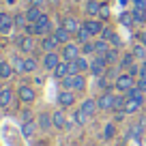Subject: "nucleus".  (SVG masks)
<instances>
[{
  "instance_id": "28",
  "label": "nucleus",
  "mask_w": 146,
  "mask_h": 146,
  "mask_svg": "<svg viewBox=\"0 0 146 146\" xmlns=\"http://www.w3.org/2000/svg\"><path fill=\"white\" fill-rule=\"evenodd\" d=\"M22 133H24V137H32V133H35V120L24 123L22 125Z\"/></svg>"
},
{
  "instance_id": "47",
  "label": "nucleus",
  "mask_w": 146,
  "mask_h": 146,
  "mask_svg": "<svg viewBox=\"0 0 146 146\" xmlns=\"http://www.w3.org/2000/svg\"><path fill=\"white\" fill-rule=\"evenodd\" d=\"M127 2H129V0H120V5H127Z\"/></svg>"
},
{
  "instance_id": "20",
  "label": "nucleus",
  "mask_w": 146,
  "mask_h": 146,
  "mask_svg": "<svg viewBox=\"0 0 146 146\" xmlns=\"http://www.w3.org/2000/svg\"><path fill=\"white\" fill-rule=\"evenodd\" d=\"M41 15H43V13H41V9H39V7H30V9L26 11V19H28L30 24H35Z\"/></svg>"
},
{
  "instance_id": "9",
  "label": "nucleus",
  "mask_w": 146,
  "mask_h": 146,
  "mask_svg": "<svg viewBox=\"0 0 146 146\" xmlns=\"http://www.w3.org/2000/svg\"><path fill=\"white\" fill-rule=\"evenodd\" d=\"M13 17L7 13H0V32L2 35H7V32H11V28H13Z\"/></svg>"
},
{
  "instance_id": "48",
  "label": "nucleus",
  "mask_w": 146,
  "mask_h": 146,
  "mask_svg": "<svg viewBox=\"0 0 146 146\" xmlns=\"http://www.w3.org/2000/svg\"><path fill=\"white\" fill-rule=\"evenodd\" d=\"M144 24H146V9H144Z\"/></svg>"
},
{
  "instance_id": "32",
  "label": "nucleus",
  "mask_w": 146,
  "mask_h": 146,
  "mask_svg": "<svg viewBox=\"0 0 146 146\" xmlns=\"http://www.w3.org/2000/svg\"><path fill=\"white\" fill-rule=\"evenodd\" d=\"M39 125H41L43 129H50V125H54V120L50 118V114H41L39 116Z\"/></svg>"
},
{
  "instance_id": "15",
  "label": "nucleus",
  "mask_w": 146,
  "mask_h": 146,
  "mask_svg": "<svg viewBox=\"0 0 146 146\" xmlns=\"http://www.w3.org/2000/svg\"><path fill=\"white\" fill-rule=\"evenodd\" d=\"M56 45H58V41H56V36H54V35L45 36V39L41 41V47L45 50V54H47V52H54V50H56Z\"/></svg>"
},
{
  "instance_id": "50",
  "label": "nucleus",
  "mask_w": 146,
  "mask_h": 146,
  "mask_svg": "<svg viewBox=\"0 0 146 146\" xmlns=\"http://www.w3.org/2000/svg\"><path fill=\"white\" fill-rule=\"evenodd\" d=\"M50 2H54V5H56V2H60V0H50Z\"/></svg>"
},
{
  "instance_id": "42",
  "label": "nucleus",
  "mask_w": 146,
  "mask_h": 146,
  "mask_svg": "<svg viewBox=\"0 0 146 146\" xmlns=\"http://www.w3.org/2000/svg\"><path fill=\"white\" fill-rule=\"evenodd\" d=\"M137 88H140V92H146V80L140 78V82H137Z\"/></svg>"
},
{
  "instance_id": "51",
  "label": "nucleus",
  "mask_w": 146,
  "mask_h": 146,
  "mask_svg": "<svg viewBox=\"0 0 146 146\" xmlns=\"http://www.w3.org/2000/svg\"><path fill=\"white\" fill-rule=\"evenodd\" d=\"M9 2H13V0H9Z\"/></svg>"
},
{
  "instance_id": "2",
  "label": "nucleus",
  "mask_w": 146,
  "mask_h": 146,
  "mask_svg": "<svg viewBox=\"0 0 146 146\" xmlns=\"http://www.w3.org/2000/svg\"><path fill=\"white\" fill-rule=\"evenodd\" d=\"M15 43H17V47L22 52H26V54H32V52H35V39H32V35L15 36Z\"/></svg>"
},
{
  "instance_id": "49",
  "label": "nucleus",
  "mask_w": 146,
  "mask_h": 146,
  "mask_svg": "<svg viewBox=\"0 0 146 146\" xmlns=\"http://www.w3.org/2000/svg\"><path fill=\"white\" fill-rule=\"evenodd\" d=\"M75 2H88V0H75Z\"/></svg>"
},
{
  "instance_id": "11",
  "label": "nucleus",
  "mask_w": 146,
  "mask_h": 146,
  "mask_svg": "<svg viewBox=\"0 0 146 146\" xmlns=\"http://www.w3.org/2000/svg\"><path fill=\"white\" fill-rule=\"evenodd\" d=\"M84 28H86L90 35H101V30H103L101 22H97V19H86V22H84Z\"/></svg>"
},
{
  "instance_id": "38",
  "label": "nucleus",
  "mask_w": 146,
  "mask_h": 146,
  "mask_svg": "<svg viewBox=\"0 0 146 146\" xmlns=\"http://www.w3.org/2000/svg\"><path fill=\"white\" fill-rule=\"evenodd\" d=\"M13 64H15V69H17V71L24 73V60H22V58H13Z\"/></svg>"
},
{
  "instance_id": "26",
  "label": "nucleus",
  "mask_w": 146,
  "mask_h": 146,
  "mask_svg": "<svg viewBox=\"0 0 146 146\" xmlns=\"http://www.w3.org/2000/svg\"><path fill=\"white\" fill-rule=\"evenodd\" d=\"M133 22H135V19H133V13H131V11H125V13H120V24H123V26L131 28Z\"/></svg>"
},
{
  "instance_id": "14",
  "label": "nucleus",
  "mask_w": 146,
  "mask_h": 146,
  "mask_svg": "<svg viewBox=\"0 0 146 146\" xmlns=\"http://www.w3.org/2000/svg\"><path fill=\"white\" fill-rule=\"evenodd\" d=\"M19 99H22L24 103H32V101H35V90H32L30 86H22L19 88Z\"/></svg>"
},
{
  "instance_id": "21",
  "label": "nucleus",
  "mask_w": 146,
  "mask_h": 146,
  "mask_svg": "<svg viewBox=\"0 0 146 146\" xmlns=\"http://www.w3.org/2000/svg\"><path fill=\"white\" fill-rule=\"evenodd\" d=\"M11 75H13V67H11L9 62L2 60V62H0V78H2V80H9Z\"/></svg>"
},
{
  "instance_id": "4",
  "label": "nucleus",
  "mask_w": 146,
  "mask_h": 146,
  "mask_svg": "<svg viewBox=\"0 0 146 146\" xmlns=\"http://www.w3.org/2000/svg\"><path fill=\"white\" fill-rule=\"evenodd\" d=\"M116 90H129V88L135 86V82H133V75H129V73H123V75H118L114 82Z\"/></svg>"
},
{
  "instance_id": "35",
  "label": "nucleus",
  "mask_w": 146,
  "mask_h": 146,
  "mask_svg": "<svg viewBox=\"0 0 146 146\" xmlns=\"http://www.w3.org/2000/svg\"><path fill=\"white\" fill-rule=\"evenodd\" d=\"M112 36H114V32H112V28H103V30H101V39H105V41H110Z\"/></svg>"
},
{
  "instance_id": "18",
  "label": "nucleus",
  "mask_w": 146,
  "mask_h": 146,
  "mask_svg": "<svg viewBox=\"0 0 146 146\" xmlns=\"http://www.w3.org/2000/svg\"><path fill=\"white\" fill-rule=\"evenodd\" d=\"M62 26H64V28H67V30H69V32H78V30H80V28H82V26H80V22H78V19H75V17H64V22H62Z\"/></svg>"
},
{
  "instance_id": "39",
  "label": "nucleus",
  "mask_w": 146,
  "mask_h": 146,
  "mask_svg": "<svg viewBox=\"0 0 146 146\" xmlns=\"http://www.w3.org/2000/svg\"><path fill=\"white\" fill-rule=\"evenodd\" d=\"M92 52H95V43H84V54H92Z\"/></svg>"
},
{
  "instance_id": "10",
  "label": "nucleus",
  "mask_w": 146,
  "mask_h": 146,
  "mask_svg": "<svg viewBox=\"0 0 146 146\" xmlns=\"http://www.w3.org/2000/svg\"><path fill=\"white\" fill-rule=\"evenodd\" d=\"M54 36H56V41H58V43L67 45V43H69V39H71V32H69L64 26H60V28H56V30H54Z\"/></svg>"
},
{
  "instance_id": "46",
  "label": "nucleus",
  "mask_w": 146,
  "mask_h": 146,
  "mask_svg": "<svg viewBox=\"0 0 146 146\" xmlns=\"http://www.w3.org/2000/svg\"><path fill=\"white\" fill-rule=\"evenodd\" d=\"M28 120H32V114L30 112H24V123H28Z\"/></svg>"
},
{
  "instance_id": "7",
  "label": "nucleus",
  "mask_w": 146,
  "mask_h": 146,
  "mask_svg": "<svg viewBox=\"0 0 146 146\" xmlns=\"http://www.w3.org/2000/svg\"><path fill=\"white\" fill-rule=\"evenodd\" d=\"M62 56L64 60H67V62H71V60H75L80 56V50H78V45H73V43H67V45L62 47Z\"/></svg>"
},
{
  "instance_id": "22",
  "label": "nucleus",
  "mask_w": 146,
  "mask_h": 146,
  "mask_svg": "<svg viewBox=\"0 0 146 146\" xmlns=\"http://www.w3.org/2000/svg\"><path fill=\"white\" fill-rule=\"evenodd\" d=\"M103 58H105V62H108V64H116V60H118V47L108 50V52L103 54Z\"/></svg>"
},
{
  "instance_id": "1",
  "label": "nucleus",
  "mask_w": 146,
  "mask_h": 146,
  "mask_svg": "<svg viewBox=\"0 0 146 146\" xmlns=\"http://www.w3.org/2000/svg\"><path fill=\"white\" fill-rule=\"evenodd\" d=\"M50 28H52V22H50V17H47L45 13L36 19L35 24H26V32L28 35H47Z\"/></svg>"
},
{
  "instance_id": "27",
  "label": "nucleus",
  "mask_w": 146,
  "mask_h": 146,
  "mask_svg": "<svg viewBox=\"0 0 146 146\" xmlns=\"http://www.w3.org/2000/svg\"><path fill=\"white\" fill-rule=\"evenodd\" d=\"M73 120H75V125H86V120H88V114L86 112H84V110H78V112H75V114H73Z\"/></svg>"
},
{
  "instance_id": "33",
  "label": "nucleus",
  "mask_w": 146,
  "mask_h": 146,
  "mask_svg": "<svg viewBox=\"0 0 146 146\" xmlns=\"http://www.w3.org/2000/svg\"><path fill=\"white\" fill-rule=\"evenodd\" d=\"M133 58H135L133 54H127L123 60H120V67H133Z\"/></svg>"
},
{
  "instance_id": "45",
  "label": "nucleus",
  "mask_w": 146,
  "mask_h": 146,
  "mask_svg": "<svg viewBox=\"0 0 146 146\" xmlns=\"http://www.w3.org/2000/svg\"><path fill=\"white\" fill-rule=\"evenodd\" d=\"M45 0H30V7H41Z\"/></svg>"
},
{
  "instance_id": "8",
  "label": "nucleus",
  "mask_w": 146,
  "mask_h": 146,
  "mask_svg": "<svg viewBox=\"0 0 146 146\" xmlns=\"http://www.w3.org/2000/svg\"><path fill=\"white\" fill-rule=\"evenodd\" d=\"M97 105H99V110H112V108H114V95L103 92V95L97 99Z\"/></svg>"
},
{
  "instance_id": "17",
  "label": "nucleus",
  "mask_w": 146,
  "mask_h": 146,
  "mask_svg": "<svg viewBox=\"0 0 146 146\" xmlns=\"http://www.w3.org/2000/svg\"><path fill=\"white\" fill-rule=\"evenodd\" d=\"M80 110H84L88 116H92L97 110H99V105H97V101H95V99H86V101L82 103V108H80Z\"/></svg>"
},
{
  "instance_id": "31",
  "label": "nucleus",
  "mask_w": 146,
  "mask_h": 146,
  "mask_svg": "<svg viewBox=\"0 0 146 146\" xmlns=\"http://www.w3.org/2000/svg\"><path fill=\"white\" fill-rule=\"evenodd\" d=\"M133 56L135 58H146V45H142V43L133 45Z\"/></svg>"
},
{
  "instance_id": "29",
  "label": "nucleus",
  "mask_w": 146,
  "mask_h": 146,
  "mask_svg": "<svg viewBox=\"0 0 146 146\" xmlns=\"http://www.w3.org/2000/svg\"><path fill=\"white\" fill-rule=\"evenodd\" d=\"M36 69V60L32 58V56H28L26 60H24V73H32Z\"/></svg>"
},
{
  "instance_id": "23",
  "label": "nucleus",
  "mask_w": 146,
  "mask_h": 146,
  "mask_svg": "<svg viewBox=\"0 0 146 146\" xmlns=\"http://www.w3.org/2000/svg\"><path fill=\"white\" fill-rule=\"evenodd\" d=\"M73 62H75V67H78V71H80V73H84V71H88V69H90V62H88L84 56H78V58L73 60Z\"/></svg>"
},
{
  "instance_id": "41",
  "label": "nucleus",
  "mask_w": 146,
  "mask_h": 146,
  "mask_svg": "<svg viewBox=\"0 0 146 146\" xmlns=\"http://www.w3.org/2000/svg\"><path fill=\"white\" fill-rule=\"evenodd\" d=\"M133 7H137V9H146V0H133Z\"/></svg>"
},
{
  "instance_id": "19",
  "label": "nucleus",
  "mask_w": 146,
  "mask_h": 146,
  "mask_svg": "<svg viewBox=\"0 0 146 146\" xmlns=\"http://www.w3.org/2000/svg\"><path fill=\"white\" fill-rule=\"evenodd\" d=\"M11 99H13L11 88H2V90H0V108H7V105L11 103Z\"/></svg>"
},
{
  "instance_id": "16",
  "label": "nucleus",
  "mask_w": 146,
  "mask_h": 146,
  "mask_svg": "<svg viewBox=\"0 0 146 146\" xmlns=\"http://www.w3.org/2000/svg\"><path fill=\"white\" fill-rule=\"evenodd\" d=\"M54 75H56L58 80H62V78H67V75H69V62H67V60L58 62V67L54 69Z\"/></svg>"
},
{
  "instance_id": "12",
  "label": "nucleus",
  "mask_w": 146,
  "mask_h": 146,
  "mask_svg": "<svg viewBox=\"0 0 146 146\" xmlns=\"http://www.w3.org/2000/svg\"><path fill=\"white\" fill-rule=\"evenodd\" d=\"M52 120H54V127H58V129H69L71 127V125L67 123L62 112H54V114H52Z\"/></svg>"
},
{
  "instance_id": "30",
  "label": "nucleus",
  "mask_w": 146,
  "mask_h": 146,
  "mask_svg": "<svg viewBox=\"0 0 146 146\" xmlns=\"http://www.w3.org/2000/svg\"><path fill=\"white\" fill-rule=\"evenodd\" d=\"M108 50H110V47H108V41H105V39H99V41L95 43V52H97L99 56H103Z\"/></svg>"
},
{
  "instance_id": "5",
  "label": "nucleus",
  "mask_w": 146,
  "mask_h": 146,
  "mask_svg": "<svg viewBox=\"0 0 146 146\" xmlns=\"http://www.w3.org/2000/svg\"><path fill=\"white\" fill-rule=\"evenodd\" d=\"M75 103V95H73V90H60L58 92V105L60 108H71V105Z\"/></svg>"
},
{
  "instance_id": "36",
  "label": "nucleus",
  "mask_w": 146,
  "mask_h": 146,
  "mask_svg": "<svg viewBox=\"0 0 146 146\" xmlns=\"http://www.w3.org/2000/svg\"><path fill=\"white\" fill-rule=\"evenodd\" d=\"M13 22H15V26H26V22H28V19H26V13H24V15H15Z\"/></svg>"
},
{
  "instance_id": "6",
  "label": "nucleus",
  "mask_w": 146,
  "mask_h": 146,
  "mask_svg": "<svg viewBox=\"0 0 146 146\" xmlns=\"http://www.w3.org/2000/svg\"><path fill=\"white\" fill-rule=\"evenodd\" d=\"M60 62V56L56 54V52H47L45 56H43V67L47 69V71H54L56 67H58Z\"/></svg>"
},
{
  "instance_id": "40",
  "label": "nucleus",
  "mask_w": 146,
  "mask_h": 146,
  "mask_svg": "<svg viewBox=\"0 0 146 146\" xmlns=\"http://www.w3.org/2000/svg\"><path fill=\"white\" fill-rule=\"evenodd\" d=\"M110 41L114 43V47H120V45H123V41H120V36H118V35H114L112 39H110Z\"/></svg>"
},
{
  "instance_id": "43",
  "label": "nucleus",
  "mask_w": 146,
  "mask_h": 146,
  "mask_svg": "<svg viewBox=\"0 0 146 146\" xmlns=\"http://www.w3.org/2000/svg\"><path fill=\"white\" fill-rule=\"evenodd\" d=\"M140 78H144V80H146V60L142 62V67H140Z\"/></svg>"
},
{
  "instance_id": "3",
  "label": "nucleus",
  "mask_w": 146,
  "mask_h": 146,
  "mask_svg": "<svg viewBox=\"0 0 146 146\" xmlns=\"http://www.w3.org/2000/svg\"><path fill=\"white\" fill-rule=\"evenodd\" d=\"M105 67H108L105 58H103V56H97V58L90 62V69H88V71H90L95 78H101V75H105Z\"/></svg>"
},
{
  "instance_id": "24",
  "label": "nucleus",
  "mask_w": 146,
  "mask_h": 146,
  "mask_svg": "<svg viewBox=\"0 0 146 146\" xmlns=\"http://www.w3.org/2000/svg\"><path fill=\"white\" fill-rule=\"evenodd\" d=\"M86 88V80H84L82 73H78V75H73V90H84Z\"/></svg>"
},
{
  "instance_id": "13",
  "label": "nucleus",
  "mask_w": 146,
  "mask_h": 146,
  "mask_svg": "<svg viewBox=\"0 0 146 146\" xmlns=\"http://www.w3.org/2000/svg\"><path fill=\"white\" fill-rule=\"evenodd\" d=\"M101 7H103V5H101L99 0H88L84 9H86V13H88V15H92V17H95V15H99V13H101Z\"/></svg>"
},
{
  "instance_id": "44",
  "label": "nucleus",
  "mask_w": 146,
  "mask_h": 146,
  "mask_svg": "<svg viewBox=\"0 0 146 146\" xmlns=\"http://www.w3.org/2000/svg\"><path fill=\"white\" fill-rule=\"evenodd\" d=\"M137 39H140L142 45H146V32H140V35H137Z\"/></svg>"
},
{
  "instance_id": "25",
  "label": "nucleus",
  "mask_w": 146,
  "mask_h": 146,
  "mask_svg": "<svg viewBox=\"0 0 146 146\" xmlns=\"http://www.w3.org/2000/svg\"><path fill=\"white\" fill-rule=\"evenodd\" d=\"M90 36H92V35H90V32H88L84 26L75 32V39H78V43H82V45H84V43H88V39H90Z\"/></svg>"
},
{
  "instance_id": "34",
  "label": "nucleus",
  "mask_w": 146,
  "mask_h": 146,
  "mask_svg": "<svg viewBox=\"0 0 146 146\" xmlns=\"http://www.w3.org/2000/svg\"><path fill=\"white\" fill-rule=\"evenodd\" d=\"M103 137L105 140H112V137H114V125L110 123L108 127H105V133H103Z\"/></svg>"
},
{
  "instance_id": "37",
  "label": "nucleus",
  "mask_w": 146,
  "mask_h": 146,
  "mask_svg": "<svg viewBox=\"0 0 146 146\" xmlns=\"http://www.w3.org/2000/svg\"><path fill=\"white\" fill-rule=\"evenodd\" d=\"M99 17H101V19H108V17H110V9H108V5H103V7H101Z\"/></svg>"
}]
</instances>
